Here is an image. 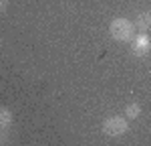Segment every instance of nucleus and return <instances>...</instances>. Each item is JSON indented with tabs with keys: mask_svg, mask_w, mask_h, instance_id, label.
<instances>
[{
	"mask_svg": "<svg viewBox=\"0 0 151 146\" xmlns=\"http://www.w3.org/2000/svg\"><path fill=\"white\" fill-rule=\"evenodd\" d=\"M135 28H139L141 33H145V31H149L151 28V12H141L139 16L135 18Z\"/></svg>",
	"mask_w": 151,
	"mask_h": 146,
	"instance_id": "4",
	"label": "nucleus"
},
{
	"mask_svg": "<svg viewBox=\"0 0 151 146\" xmlns=\"http://www.w3.org/2000/svg\"><path fill=\"white\" fill-rule=\"evenodd\" d=\"M139 114H141V106H139V104H129L127 108H125V116H127L129 120L139 118Z\"/></svg>",
	"mask_w": 151,
	"mask_h": 146,
	"instance_id": "6",
	"label": "nucleus"
},
{
	"mask_svg": "<svg viewBox=\"0 0 151 146\" xmlns=\"http://www.w3.org/2000/svg\"><path fill=\"white\" fill-rule=\"evenodd\" d=\"M109 33H111V36L115 41L125 43V41H131L135 36V24L131 20H127V18H115L109 24Z\"/></svg>",
	"mask_w": 151,
	"mask_h": 146,
	"instance_id": "1",
	"label": "nucleus"
},
{
	"mask_svg": "<svg viewBox=\"0 0 151 146\" xmlns=\"http://www.w3.org/2000/svg\"><path fill=\"white\" fill-rule=\"evenodd\" d=\"M131 41H133V43H131V53H133L135 57L143 59V57H147V55L151 53V39L145 35V33L133 36Z\"/></svg>",
	"mask_w": 151,
	"mask_h": 146,
	"instance_id": "3",
	"label": "nucleus"
},
{
	"mask_svg": "<svg viewBox=\"0 0 151 146\" xmlns=\"http://www.w3.org/2000/svg\"><path fill=\"white\" fill-rule=\"evenodd\" d=\"M127 132H129V124L121 116H113V118H107L103 122V134L105 136L117 138V136H123V134H127Z\"/></svg>",
	"mask_w": 151,
	"mask_h": 146,
	"instance_id": "2",
	"label": "nucleus"
},
{
	"mask_svg": "<svg viewBox=\"0 0 151 146\" xmlns=\"http://www.w3.org/2000/svg\"><path fill=\"white\" fill-rule=\"evenodd\" d=\"M12 124V112L8 108H0V130H6Z\"/></svg>",
	"mask_w": 151,
	"mask_h": 146,
	"instance_id": "5",
	"label": "nucleus"
},
{
	"mask_svg": "<svg viewBox=\"0 0 151 146\" xmlns=\"http://www.w3.org/2000/svg\"><path fill=\"white\" fill-rule=\"evenodd\" d=\"M6 4H8V0H0V12H4V8H6Z\"/></svg>",
	"mask_w": 151,
	"mask_h": 146,
	"instance_id": "7",
	"label": "nucleus"
}]
</instances>
